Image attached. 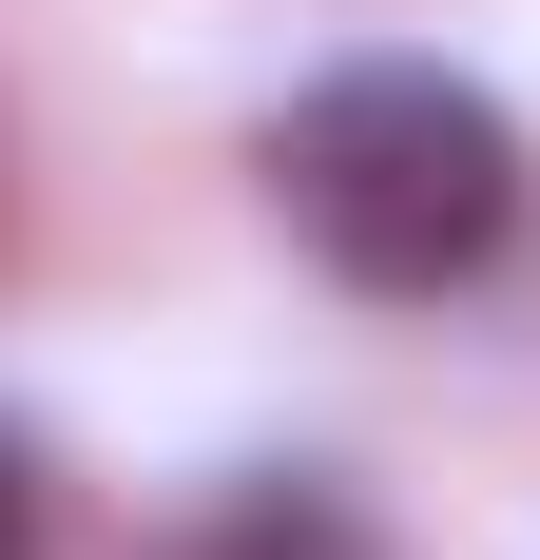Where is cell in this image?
<instances>
[{
	"label": "cell",
	"mask_w": 540,
	"mask_h": 560,
	"mask_svg": "<svg viewBox=\"0 0 540 560\" xmlns=\"http://www.w3.org/2000/svg\"><path fill=\"white\" fill-rule=\"evenodd\" d=\"M20 522H39V503H20V445H0V560H20Z\"/></svg>",
	"instance_id": "obj_2"
},
{
	"label": "cell",
	"mask_w": 540,
	"mask_h": 560,
	"mask_svg": "<svg viewBox=\"0 0 540 560\" xmlns=\"http://www.w3.org/2000/svg\"><path fill=\"white\" fill-rule=\"evenodd\" d=\"M270 194L348 290H463L521 232V136L444 58H348V78H309L270 116Z\"/></svg>",
	"instance_id": "obj_1"
}]
</instances>
